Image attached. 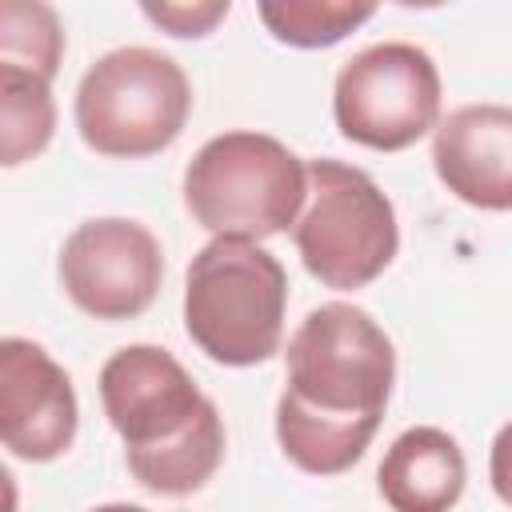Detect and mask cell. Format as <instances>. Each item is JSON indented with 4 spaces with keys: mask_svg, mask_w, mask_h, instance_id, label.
<instances>
[{
    "mask_svg": "<svg viewBox=\"0 0 512 512\" xmlns=\"http://www.w3.org/2000/svg\"><path fill=\"white\" fill-rule=\"evenodd\" d=\"M192 88L184 68L156 48L104 52L76 88V128L108 160H144L164 152L188 124Z\"/></svg>",
    "mask_w": 512,
    "mask_h": 512,
    "instance_id": "5",
    "label": "cell"
},
{
    "mask_svg": "<svg viewBox=\"0 0 512 512\" xmlns=\"http://www.w3.org/2000/svg\"><path fill=\"white\" fill-rule=\"evenodd\" d=\"M268 32L292 48H328L356 32L364 20L376 16L372 4H336V0H280L256 8Z\"/></svg>",
    "mask_w": 512,
    "mask_h": 512,
    "instance_id": "13",
    "label": "cell"
},
{
    "mask_svg": "<svg viewBox=\"0 0 512 512\" xmlns=\"http://www.w3.org/2000/svg\"><path fill=\"white\" fill-rule=\"evenodd\" d=\"M488 480H492V492L512 508V420L496 432L492 440V452H488Z\"/></svg>",
    "mask_w": 512,
    "mask_h": 512,
    "instance_id": "16",
    "label": "cell"
},
{
    "mask_svg": "<svg viewBox=\"0 0 512 512\" xmlns=\"http://www.w3.org/2000/svg\"><path fill=\"white\" fill-rule=\"evenodd\" d=\"M100 404L124 440L128 472L156 496H192L224 460L216 404L156 344H128L104 360Z\"/></svg>",
    "mask_w": 512,
    "mask_h": 512,
    "instance_id": "2",
    "label": "cell"
},
{
    "mask_svg": "<svg viewBox=\"0 0 512 512\" xmlns=\"http://www.w3.org/2000/svg\"><path fill=\"white\" fill-rule=\"evenodd\" d=\"M332 116L352 144L376 152L412 148L440 124V72L416 44H368L340 64Z\"/></svg>",
    "mask_w": 512,
    "mask_h": 512,
    "instance_id": "7",
    "label": "cell"
},
{
    "mask_svg": "<svg viewBox=\"0 0 512 512\" xmlns=\"http://www.w3.org/2000/svg\"><path fill=\"white\" fill-rule=\"evenodd\" d=\"M304 200L308 164L264 132H220L184 168V204L212 236L264 240L288 232Z\"/></svg>",
    "mask_w": 512,
    "mask_h": 512,
    "instance_id": "4",
    "label": "cell"
},
{
    "mask_svg": "<svg viewBox=\"0 0 512 512\" xmlns=\"http://www.w3.org/2000/svg\"><path fill=\"white\" fill-rule=\"evenodd\" d=\"M284 264L240 236H212L184 276V328L192 344L228 368L264 364L284 336Z\"/></svg>",
    "mask_w": 512,
    "mask_h": 512,
    "instance_id": "3",
    "label": "cell"
},
{
    "mask_svg": "<svg viewBox=\"0 0 512 512\" xmlns=\"http://www.w3.org/2000/svg\"><path fill=\"white\" fill-rule=\"evenodd\" d=\"M432 164L440 184L484 212H512V108L464 104L436 124Z\"/></svg>",
    "mask_w": 512,
    "mask_h": 512,
    "instance_id": "10",
    "label": "cell"
},
{
    "mask_svg": "<svg viewBox=\"0 0 512 512\" xmlns=\"http://www.w3.org/2000/svg\"><path fill=\"white\" fill-rule=\"evenodd\" d=\"M56 128V104H52V80L0 64V160L8 168L40 156Z\"/></svg>",
    "mask_w": 512,
    "mask_h": 512,
    "instance_id": "12",
    "label": "cell"
},
{
    "mask_svg": "<svg viewBox=\"0 0 512 512\" xmlns=\"http://www.w3.org/2000/svg\"><path fill=\"white\" fill-rule=\"evenodd\" d=\"M64 60V28L48 4L4 0L0 4V64L28 68L44 80L60 72Z\"/></svg>",
    "mask_w": 512,
    "mask_h": 512,
    "instance_id": "14",
    "label": "cell"
},
{
    "mask_svg": "<svg viewBox=\"0 0 512 512\" xmlns=\"http://www.w3.org/2000/svg\"><path fill=\"white\" fill-rule=\"evenodd\" d=\"M304 268L336 292L372 284L400 248L396 208L380 184L344 160H308V208L292 228Z\"/></svg>",
    "mask_w": 512,
    "mask_h": 512,
    "instance_id": "6",
    "label": "cell"
},
{
    "mask_svg": "<svg viewBox=\"0 0 512 512\" xmlns=\"http://www.w3.org/2000/svg\"><path fill=\"white\" fill-rule=\"evenodd\" d=\"M80 404L68 372L32 340H0V436L20 460L48 464L76 440Z\"/></svg>",
    "mask_w": 512,
    "mask_h": 512,
    "instance_id": "9",
    "label": "cell"
},
{
    "mask_svg": "<svg viewBox=\"0 0 512 512\" xmlns=\"http://www.w3.org/2000/svg\"><path fill=\"white\" fill-rule=\"evenodd\" d=\"M164 280L160 240L124 216L84 220L60 248V284L68 300L96 320L140 316Z\"/></svg>",
    "mask_w": 512,
    "mask_h": 512,
    "instance_id": "8",
    "label": "cell"
},
{
    "mask_svg": "<svg viewBox=\"0 0 512 512\" xmlns=\"http://www.w3.org/2000/svg\"><path fill=\"white\" fill-rule=\"evenodd\" d=\"M288 384L276 404L284 456L312 476L348 472L372 444L392 380L396 352L388 332L356 304L312 308L288 340Z\"/></svg>",
    "mask_w": 512,
    "mask_h": 512,
    "instance_id": "1",
    "label": "cell"
},
{
    "mask_svg": "<svg viewBox=\"0 0 512 512\" xmlns=\"http://www.w3.org/2000/svg\"><path fill=\"white\" fill-rule=\"evenodd\" d=\"M468 464L460 444L432 424H416L400 432L380 468L376 484L392 512H448L464 496Z\"/></svg>",
    "mask_w": 512,
    "mask_h": 512,
    "instance_id": "11",
    "label": "cell"
},
{
    "mask_svg": "<svg viewBox=\"0 0 512 512\" xmlns=\"http://www.w3.org/2000/svg\"><path fill=\"white\" fill-rule=\"evenodd\" d=\"M144 16L168 36H204L228 16V0L216 4H144Z\"/></svg>",
    "mask_w": 512,
    "mask_h": 512,
    "instance_id": "15",
    "label": "cell"
},
{
    "mask_svg": "<svg viewBox=\"0 0 512 512\" xmlns=\"http://www.w3.org/2000/svg\"><path fill=\"white\" fill-rule=\"evenodd\" d=\"M92 512H148V508H140V504H100Z\"/></svg>",
    "mask_w": 512,
    "mask_h": 512,
    "instance_id": "17",
    "label": "cell"
}]
</instances>
